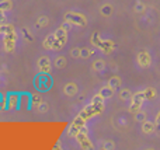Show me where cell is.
<instances>
[{
    "instance_id": "1",
    "label": "cell",
    "mask_w": 160,
    "mask_h": 150,
    "mask_svg": "<svg viewBox=\"0 0 160 150\" xmlns=\"http://www.w3.org/2000/svg\"><path fill=\"white\" fill-rule=\"evenodd\" d=\"M66 21L69 24H76V25H84L86 24V20L82 14H78V13H68L66 14Z\"/></svg>"
},
{
    "instance_id": "2",
    "label": "cell",
    "mask_w": 160,
    "mask_h": 150,
    "mask_svg": "<svg viewBox=\"0 0 160 150\" xmlns=\"http://www.w3.org/2000/svg\"><path fill=\"white\" fill-rule=\"evenodd\" d=\"M145 100V94L142 93H136L135 95H132V104H131V111L132 112H138L139 108L142 107V101Z\"/></svg>"
},
{
    "instance_id": "3",
    "label": "cell",
    "mask_w": 160,
    "mask_h": 150,
    "mask_svg": "<svg viewBox=\"0 0 160 150\" xmlns=\"http://www.w3.org/2000/svg\"><path fill=\"white\" fill-rule=\"evenodd\" d=\"M76 138H78V140H79V143H80V146H82V148L91 149V143H90V140H88L87 133H86L84 128H82V129H80V132H78Z\"/></svg>"
},
{
    "instance_id": "4",
    "label": "cell",
    "mask_w": 160,
    "mask_h": 150,
    "mask_svg": "<svg viewBox=\"0 0 160 150\" xmlns=\"http://www.w3.org/2000/svg\"><path fill=\"white\" fill-rule=\"evenodd\" d=\"M37 81H41V84H37V89H39L41 91H44V90H48L49 89V86L52 84V80H51L49 77H48L47 75H41L37 77Z\"/></svg>"
},
{
    "instance_id": "5",
    "label": "cell",
    "mask_w": 160,
    "mask_h": 150,
    "mask_svg": "<svg viewBox=\"0 0 160 150\" xmlns=\"http://www.w3.org/2000/svg\"><path fill=\"white\" fill-rule=\"evenodd\" d=\"M84 121H86L84 118H83L82 115H79V117L73 121L72 126H70V135H75V136H76V135H78V132L83 128V125H84Z\"/></svg>"
},
{
    "instance_id": "6",
    "label": "cell",
    "mask_w": 160,
    "mask_h": 150,
    "mask_svg": "<svg viewBox=\"0 0 160 150\" xmlns=\"http://www.w3.org/2000/svg\"><path fill=\"white\" fill-rule=\"evenodd\" d=\"M138 62L142 67H148L150 65V55L146 52V51H142L138 55Z\"/></svg>"
},
{
    "instance_id": "7",
    "label": "cell",
    "mask_w": 160,
    "mask_h": 150,
    "mask_svg": "<svg viewBox=\"0 0 160 150\" xmlns=\"http://www.w3.org/2000/svg\"><path fill=\"white\" fill-rule=\"evenodd\" d=\"M38 66H39V69H41V72L47 73L48 70L51 69V60L47 58V56H42L38 62Z\"/></svg>"
},
{
    "instance_id": "8",
    "label": "cell",
    "mask_w": 160,
    "mask_h": 150,
    "mask_svg": "<svg viewBox=\"0 0 160 150\" xmlns=\"http://www.w3.org/2000/svg\"><path fill=\"white\" fill-rule=\"evenodd\" d=\"M114 94V89L111 86H107V87H102L101 91H100V95H101L102 98H108L111 97V95Z\"/></svg>"
},
{
    "instance_id": "9",
    "label": "cell",
    "mask_w": 160,
    "mask_h": 150,
    "mask_svg": "<svg viewBox=\"0 0 160 150\" xmlns=\"http://www.w3.org/2000/svg\"><path fill=\"white\" fill-rule=\"evenodd\" d=\"M65 93H66L68 95H75L76 93H78V87H76V84L75 83L66 84V87H65Z\"/></svg>"
},
{
    "instance_id": "10",
    "label": "cell",
    "mask_w": 160,
    "mask_h": 150,
    "mask_svg": "<svg viewBox=\"0 0 160 150\" xmlns=\"http://www.w3.org/2000/svg\"><path fill=\"white\" fill-rule=\"evenodd\" d=\"M142 131H143V133H152V132L155 131V123L146 121V122L142 125Z\"/></svg>"
},
{
    "instance_id": "11",
    "label": "cell",
    "mask_w": 160,
    "mask_h": 150,
    "mask_svg": "<svg viewBox=\"0 0 160 150\" xmlns=\"http://www.w3.org/2000/svg\"><path fill=\"white\" fill-rule=\"evenodd\" d=\"M143 94H145V98H146V100H152V98L156 95V91H155V89H146L143 91Z\"/></svg>"
},
{
    "instance_id": "12",
    "label": "cell",
    "mask_w": 160,
    "mask_h": 150,
    "mask_svg": "<svg viewBox=\"0 0 160 150\" xmlns=\"http://www.w3.org/2000/svg\"><path fill=\"white\" fill-rule=\"evenodd\" d=\"M53 41H55V34H53V35H49L47 39H45V42H44V46H45V48H52Z\"/></svg>"
},
{
    "instance_id": "13",
    "label": "cell",
    "mask_w": 160,
    "mask_h": 150,
    "mask_svg": "<svg viewBox=\"0 0 160 150\" xmlns=\"http://www.w3.org/2000/svg\"><path fill=\"white\" fill-rule=\"evenodd\" d=\"M121 98L122 100H131V98H132V93H131L128 89L122 90L121 91Z\"/></svg>"
},
{
    "instance_id": "14",
    "label": "cell",
    "mask_w": 160,
    "mask_h": 150,
    "mask_svg": "<svg viewBox=\"0 0 160 150\" xmlns=\"http://www.w3.org/2000/svg\"><path fill=\"white\" fill-rule=\"evenodd\" d=\"M94 53L93 49H80V58H88Z\"/></svg>"
},
{
    "instance_id": "15",
    "label": "cell",
    "mask_w": 160,
    "mask_h": 150,
    "mask_svg": "<svg viewBox=\"0 0 160 150\" xmlns=\"http://www.w3.org/2000/svg\"><path fill=\"white\" fill-rule=\"evenodd\" d=\"M119 84H121V80H119L118 77H112L110 80V86L112 87V89H117V87H119Z\"/></svg>"
},
{
    "instance_id": "16",
    "label": "cell",
    "mask_w": 160,
    "mask_h": 150,
    "mask_svg": "<svg viewBox=\"0 0 160 150\" xmlns=\"http://www.w3.org/2000/svg\"><path fill=\"white\" fill-rule=\"evenodd\" d=\"M145 119H146V114H145L143 111H138V112H136V121H138V122H143Z\"/></svg>"
},
{
    "instance_id": "17",
    "label": "cell",
    "mask_w": 160,
    "mask_h": 150,
    "mask_svg": "<svg viewBox=\"0 0 160 150\" xmlns=\"http://www.w3.org/2000/svg\"><path fill=\"white\" fill-rule=\"evenodd\" d=\"M111 11H112V7H111V6H102L101 7V13L104 14V16H110Z\"/></svg>"
},
{
    "instance_id": "18",
    "label": "cell",
    "mask_w": 160,
    "mask_h": 150,
    "mask_svg": "<svg viewBox=\"0 0 160 150\" xmlns=\"http://www.w3.org/2000/svg\"><path fill=\"white\" fill-rule=\"evenodd\" d=\"M47 109H48V105H47V103H39L38 104V111L39 112H47Z\"/></svg>"
},
{
    "instance_id": "19",
    "label": "cell",
    "mask_w": 160,
    "mask_h": 150,
    "mask_svg": "<svg viewBox=\"0 0 160 150\" xmlns=\"http://www.w3.org/2000/svg\"><path fill=\"white\" fill-rule=\"evenodd\" d=\"M104 66H105V65H104V62H102V60L94 62V67H96L97 70H102V69H104Z\"/></svg>"
},
{
    "instance_id": "20",
    "label": "cell",
    "mask_w": 160,
    "mask_h": 150,
    "mask_svg": "<svg viewBox=\"0 0 160 150\" xmlns=\"http://www.w3.org/2000/svg\"><path fill=\"white\" fill-rule=\"evenodd\" d=\"M56 66H58V67L65 66V59H63V56H59V58L56 59Z\"/></svg>"
},
{
    "instance_id": "21",
    "label": "cell",
    "mask_w": 160,
    "mask_h": 150,
    "mask_svg": "<svg viewBox=\"0 0 160 150\" xmlns=\"http://www.w3.org/2000/svg\"><path fill=\"white\" fill-rule=\"evenodd\" d=\"M31 100H32V101H31V103H32L31 105H38V104L41 103V100H39L38 95H34V97H31Z\"/></svg>"
},
{
    "instance_id": "22",
    "label": "cell",
    "mask_w": 160,
    "mask_h": 150,
    "mask_svg": "<svg viewBox=\"0 0 160 150\" xmlns=\"http://www.w3.org/2000/svg\"><path fill=\"white\" fill-rule=\"evenodd\" d=\"M11 7V3L10 2H8V0H7V3H0V8H2V10H6V8H10Z\"/></svg>"
},
{
    "instance_id": "23",
    "label": "cell",
    "mask_w": 160,
    "mask_h": 150,
    "mask_svg": "<svg viewBox=\"0 0 160 150\" xmlns=\"http://www.w3.org/2000/svg\"><path fill=\"white\" fill-rule=\"evenodd\" d=\"M38 22H39V25H42V27H45V25L48 24V18H47V17H41V18L38 20Z\"/></svg>"
},
{
    "instance_id": "24",
    "label": "cell",
    "mask_w": 160,
    "mask_h": 150,
    "mask_svg": "<svg viewBox=\"0 0 160 150\" xmlns=\"http://www.w3.org/2000/svg\"><path fill=\"white\" fill-rule=\"evenodd\" d=\"M135 10H136V11H143V10H145V6H143V4H142V3H141V2H139V3H138V4H136Z\"/></svg>"
},
{
    "instance_id": "25",
    "label": "cell",
    "mask_w": 160,
    "mask_h": 150,
    "mask_svg": "<svg viewBox=\"0 0 160 150\" xmlns=\"http://www.w3.org/2000/svg\"><path fill=\"white\" fill-rule=\"evenodd\" d=\"M104 149H114V143L112 142H105L104 143Z\"/></svg>"
},
{
    "instance_id": "26",
    "label": "cell",
    "mask_w": 160,
    "mask_h": 150,
    "mask_svg": "<svg viewBox=\"0 0 160 150\" xmlns=\"http://www.w3.org/2000/svg\"><path fill=\"white\" fill-rule=\"evenodd\" d=\"M72 56L80 58V49H73V51H72Z\"/></svg>"
},
{
    "instance_id": "27",
    "label": "cell",
    "mask_w": 160,
    "mask_h": 150,
    "mask_svg": "<svg viewBox=\"0 0 160 150\" xmlns=\"http://www.w3.org/2000/svg\"><path fill=\"white\" fill-rule=\"evenodd\" d=\"M156 123H158V125L160 126V114L158 115V121H156Z\"/></svg>"
},
{
    "instance_id": "28",
    "label": "cell",
    "mask_w": 160,
    "mask_h": 150,
    "mask_svg": "<svg viewBox=\"0 0 160 150\" xmlns=\"http://www.w3.org/2000/svg\"><path fill=\"white\" fill-rule=\"evenodd\" d=\"M2 105H3V97H2V94H0V108H2Z\"/></svg>"
}]
</instances>
